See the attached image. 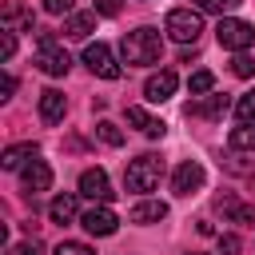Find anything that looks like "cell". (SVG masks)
Returning <instances> with one entry per match:
<instances>
[{"label":"cell","instance_id":"cell-17","mask_svg":"<svg viewBox=\"0 0 255 255\" xmlns=\"http://www.w3.org/2000/svg\"><path fill=\"white\" fill-rule=\"evenodd\" d=\"M128 219L131 223H159V219H167V203L163 199H139Z\"/></svg>","mask_w":255,"mask_h":255},{"label":"cell","instance_id":"cell-15","mask_svg":"<svg viewBox=\"0 0 255 255\" xmlns=\"http://www.w3.org/2000/svg\"><path fill=\"white\" fill-rule=\"evenodd\" d=\"M48 215H52V223H60V227H68V223H76V219H80V207H76V195H72V191H64V195H56V199L48 203Z\"/></svg>","mask_w":255,"mask_h":255},{"label":"cell","instance_id":"cell-30","mask_svg":"<svg viewBox=\"0 0 255 255\" xmlns=\"http://www.w3.org/2000/svg\"><path fill=\"white\" fill-rule=\"evenodd\" d=\"M8 255H40V243L32 239V243H20V247H12Z\"/></svg>","mask_w":255,"mask_h":255},{"label":"cell","instance_id":"cell-14","mask_svg":"<svg viewBox=\"0 0 255 255\" xmlns=\"http://www.w3.org/2000/svg\"><path fill=\"white\" fill-rule=\"evenodd\" d=\"M48 187H52V167L36 155V159L24 167V191H32V195H36V191H48Z\"/></svg>","mask_w":255,"mask_h":255},{"label":"cell","instance_id":"cell-33","mask_svg":"<svg viewBox=\"0 0 255 255\" xmlns=\"http://www.w3.org/2000/svg\"><path fill=\"white\" fill-rule=\"evenodd\" d=\"M179 60H183V64H191V60H195V44H191V48L183 44V52H179Z\"/></svg>","mask_w":255,"mask_h":255},{"label":"cell","instance_id":"cell-16","mask_svg":"<svg viewBox=\"0 0 255 255\" xmlns=\"http://www.w3.org/2000/svg\"><path fill=\"white\" fill-rule=\"evenodd\" d=\"M128 124H131V128H139V131H143V135H151V139H159V135L167 131V124H163V120H155V116H147L139 104H131V108H128Z\"/></svg>","mask_w":255,"mask_h":255},{"label":"cell","instance_id":"cell-32","mask_svg":"<svg viewBox=\"0 0 255 255\" xmlns=\"http://www.w3.org/2000/svg\"><path fill=\"white\" fill-rule=\"evenodd\" d=\"M0 92H4V100H8V96L16 92V76H4V88H0Z\"/></svg>","mask_w":255,"mask_h":255},{"label":"cell","instance_id":"cell-22","mask_svg":"<svg viewBox=\"0 0 255 255\" xmlns=\"http://www.w3.org/2000/svg\"><path fill=\"white\" fill-rule=\"evenodd\" d=\"M96 135H100L108 147H120V143H124V131H120L112 120H100V124H96Z\"/></svg>","mask_w":255,"mask_h":255},{"label":"cell","instance_id":"cell-31","mask_svg":"<svg viewBox=\"0 0 255 255\" xmlns=\"http://www.w3.org/2000/svg\"><path fill=\"white\" fill-rule=\"evenodd\" d=\"M199 12H223V0H195Z\"/></svg>","mask_w":255,"mask_h":255},{"label":"cell","instance_id":"cell-1","mask_svg":"<svg viewBox=\"0 0 255 255\" xmlns=\"http://www.w3.org/2000/svg\"><path fill=\"white\" fill-rule=\"evenodd\" d=\"M120 56L124 64H159L163 56V36L155 28H135L120 40Z\"/></svg>","mask_w":255,"mask_h":255},{"label":"cell","instance_id":"cell-13","mask_svg":"<svg viewBox=\"0 0 255 255\" xmlns=\"http://www.w3.org/2000/svg\"><path fill=\"white\" fill-rule=\"evenodd\" d=\"M36 155H40V151H36V143H12V147L0 155V167H4V171H24Z\"/></svg>","mask_w":255,"mask_h":255},{"label":"cell","instance_id":"cell-5","mask_svg":"<svg viewBox=\"0 0 255 255\" xmlns=\"http://www.w3.org/2000/svg\"><path fill=\"white\" fill-rule=\"evenodd\" d=\"M84 64H88L92 76H100V80H120V72H124L108 44H88V48H84Z\"/></svg>","mask_w":255,"mask_h":255},{"label":"cell","instance_id":"cell-18","mask_svg":"<svg viewBox=\"0 0 255 255\" xmlns=\"http://www.w3.org/2000/svg\"><path fill=\"white\" fill-rule=\"evenodd\" d=\"M231 108V100L227 96H207V100H199V104H187V116H203V120H219L223 112Z\"/></svg>","mask_w":255,"mask_h":255},{"label":"cell","instance_id":"cell-9","mask_svg":"<svg viewBox=\"0 0 255 255\" xmlns=\"http://www.w3.org/2000/svg\"><path fill=\"white\" fill-rule=\"evenodd\" d=\"M80 195H88V199H96V203H108L116 191H112V183H108V171L104 167H88L84 175H80Z\"/></svg>","mask_w":255,"mask_h":255},{"label":"cell","instance_id":"cell-35","mask_svg":"<svg viewBox=\"0 0 255 255\" xmlns=\"http://www.w3.org/2000/svg\"><path fill=\"white\" fill-rule=\"evenodd\" d=\"M191 255H199V251H191Z\"/></svg>","mask_w":255,"mask_h":255},{"label":"cell","instance_id":"cell-20","mask_svg":"<svg viewBox=\"0 0 255 255\" xmlns=\"http://www.w3.org/2000/svg\"><path fill=\"white\" fill-rule=\"evenodd\" d=\"M187 88H191V96H207V92L215 88V76H211L207 68H199V72L187 76Z\"/></svg>","mask_w":255,"mask_h":255},{"label":"cell","instance_id":"cell-24","mask_svg":"<svg viewBox=\"0 0 255 255\" xmlns=\"http://www.w3.org/2000/svg\"><path fill=\"white\" fill-rule=\"evenodd\" d=\"M231 72H235L239 80H251V76H255V60H251L247 52H235V60H231Z\"/></svg>","mask_w":255,"mask_h":255},{"label":"cell","instance_id":"cell-12","mask_svg":"<svg viewBox=\"0 0 255 255\" xmlns=\"http://www.w3.org/2000/svg\"><path fill=\"white\" fill-rule=\"evenodd\" d=\"M64 112H68L64 92H56V88L40 92V120H44V124H60V120H64Z\"/></svg>","mask_w":255,"mask_h":255},{"label":"cell","instance_id":"cell-10","mask_svg":"<svg viewBox=\"0 0 255 255\" xmlns=\"http://www.w3.org/2000/svg\"><path fill=\"white\" fill-rule=\"evenodd\" d=\"M175 88H179V76H175L171 68H163V72L147 76V84H143V100L163 104V100H171V92H175Z\"/></svg>","mask_w":255,"mask_h":255},{"label":"cell","instance_id":"cell-23","mask_svg":"<svg viewBox=\"0 0 255 255\" xmlns=\"http://www.w3.org/2000/svg\"><path fill=\"white\" fill-rule=\"evenodd\" d=\"M227 219H231V223H243V227H255V203H235V207H227Z\"/></svg>","mask_w":255,"mask_h":255},{"label":"cell","instance_id":"cell-34","mask_svg":"<svg viewBox=\"0 0 255 255\" xmlns=\"http://www.w3.org/2000/svg\"><path fill=\"white\" fill-rule=\"evenodd\" d=\"M227 4H239V0H223V8H227Z\"/></svg>","mask_w":255,"mask_h":255},{"label":"cell","instance_id":"cell-11","mask_svg":"<svg viewBox=\"0 0 255 255\" xmlns=\"http://www.w3.org/2000/svg\"><path fill=\"white\" fill-rule=\"evenodd\" d=\"M96 16H100L96 8H92V12H72V16L64 20V36H68V40H88V36L96 32Z\"/></svg>","mask_w":255,"mask_h":255},{"label":"cell","instance_id":"cell-26","mask_svg":"<svg viewBox=\"0 0 255 255\" xmlns=\"http://www.w3.org/2000/svg\"><path fill=\"white\" fill-rule=\"evenodd\" d=\"M0 56H4V60H12V56H16V32H12V28H4V32H0Z\"/></svg>","mask_w":255,"mask_h":255},{"label":"cell","instance_id":"cell-3","mask_svg":"<svg viewBox=\"0 0 255 255\" xmlns=\"http://www.w3.org/2000/svg\"><path fill=\"white\" fill-rule=\"evenodd\" d=\"M215 40H219V48H227V52H247V48L255 44V24H247V20H239V16H223L219 28H215Z\"/></svg>","mask_w":255,"mask_h":255},{"label":"cell","instance_id":"cell-8","mask_svg":"<svg viewBox=\"0 0 255 255\" xmlns=\"http://www.w3.org/2000/svg\"><path fill=\"white\" fill-rule=\"evenodd\" d=\"M199 187H203V163L183 159V163L175 167V175H171V191H175V195H191V191H199Z\"/></svg>","mask_w":255,"mask_h":255},{"label":"cell","instance_id":"cell-29","mask_svg":"<svg viewBox=\"0 0 255 255\" xmlns=\"http://www.w3.org/2000/svg\"><path fill=\"white\" fill-rule=\"evenodd\" d=\"M120 8H124V0H96V12L100 16H116Z\"/></svg>","mask_w":255,"mask_h":255},{"label":"cell","instance_id":"cell-4","mask_svg":"<svg viewBox=\"0 0 255 255\" xmlns=\"http://www.w3.org/2000/svg\"><path fill=\"white\" fill-rule=\"evenodd\" d=\"M163 32L171 40H179V44H195L199 32H203V16L191 12V8H171L167 20H163Z\"/></svg>","mask_w":255,"mask_h":255},{"label":"cell","instance_id":"cell-27","mask_svg":"<svg viewBox=\"0 0 255 255\" xmlns=\"http://www.w3.org/2000/svg\"><path fill=\"white\" fill-rule=\"evenodd\" d=\"M48 16H72V0H44Z\"/></svg>","mask_w":255,"mask_h":255},{"label":"cell","instance_id":"cell-21","mask_svg":"<svg viewBox=\"0 0 255 255\" xmlns=\"http://www.w3.org/2000/svg\"><path fill=\"white\" fill-rule=\"evenodd\" d=\"M235 116H239V124H255V88L235 100Z\"/></svg>","mask_w":255,"mask_h":255},{"label":"cell","instance_id":"cell-7","mask_svg":"<svg viewBox=\"0 0 255 255\" xmlns=\"http://www.w3.org/2000/svg\"><path fill=\"white\" fill-rule=\"evenodd\" d=\"M36 68H40L44 76H68V68H72V56H68L60 44H44V48L36 52Z\"/></svg>","mask_w":255,"mask_h":255},{"label":"cell","instance_id":"cell-2","mask_svg":"<svg viewBox=\"0 0 255 255\" xmlns=\"http://www.w3.org/2000/svg\"><path fill=\"white\" fill-rule=\"evenodd\" d=\"M159 179H163V159H159V155H139V159H131L128 171H124V183H128V191H135V195L155 191Z\"/></svg>","mask_w":255,"mask_h":255},{"label":"cell","instance_id":"cell-19","mask_svg":"<svg viewBox=\"0 0 255 255\" xmlns=\"http://www.w3.org/2000/svg\"><path fill=\"white\" fill-rule=\"evenodd\" d=\"M227 143H231L235 151H255V124H239V128H231Z\"/></svg>","mask_w":255,"mask_h":255},{"label":"cell","instance_id":"cell-25","mask_svg":"<svg viewBox=\"0 0 255 255\" xmlns=\"http://www.w3.org/2000/svg\"><path fill=\"white\" fill-rule=\"evenodd\" d=\"M56 255H96L88 243H76V239H64L60 247H56Z\"/></svg>","mask_w":255,"mask_h":255},{"label":"cell","instance_id":"cell-6","mask_svg":"<svg viewBox=\"0 0 255 255\" xmlns=\"http://www.w3.org/2000/svg\"><path fill=\"white\" fill-rule=\"evenodd\" d=\"M80 227H84L88 235H116L120 219H116V211H112L108 203H96V207H88V211L80 215Z\"/></svg>","mask_w":255,"mask_h":255},{"label":"cell","instance_id":"cell-28","mask_svg":"<svg viewBox=\"0 0 255 255\" xmlns=\"http://www.w3.org/2000/svg\"><path fill=\"white\" fill-rule=\"evenodd\" d=\"M219 255H239V235H219Z\"/></svg>","mask_w":255,"mask_h":255}]
</instances>
